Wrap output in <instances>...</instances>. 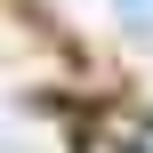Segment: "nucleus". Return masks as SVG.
Listing matches in <instances>:
<instances>
[{
  "mask_svg": "<svg viewBox=\"0 0 153 153\" xmlns=\"http://www.w3.org/2000/svg\"><path fill=\"white\" fill-rule=\"evenodd\" d=\"M113 145H121V153H153V113H129V121H113Z\"/></svg>",
  "mask_w": 153,
  "mask_h": 153,
  "instance_id": "obj_1",
  "label": "nucleus"
},
{
  "mask_svg": "<svg viewBox=\"0 0 153 153\" xmlns=\"http://www.w3.org/2000/svg\"><path fill=\"white\" fill-rule=\"evenodd\" d=\"M121 16H137V24H153V0H121Z\"/></svg>",
  "mask_w": 153,
  "mask_h": 153,
  "instance_id": "obj_2",
  "label": "nucleus"
}]
</instances>
